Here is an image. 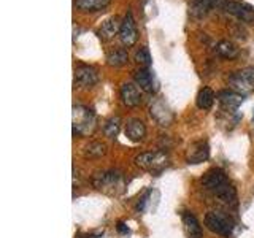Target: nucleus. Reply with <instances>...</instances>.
Wrapping results in <instances>:
<instances>
[{
	"instance_id": "nucleus-1",
	"label": "nucleus",
	"mask_w": 254,
	"mask_h": 238,
	"mask_svg": "<svg viewBox=\"0 0 254 238\" xmlns=\"http://www.w3.org/2000/svg\"><path fill=\"white\" fill-rule=\"evenodd\" d=\"M71 122H73V133L81 137H89L97 127V118L94 111L84 105H75L71 113Z\"/></svg>"
},
{
	"instance_id": "nucleus-2",
	"label": "nucleus",
	"mask_w": 254,
	"mask_h": 238,
	"mask_svg": "<svg viewBox=\"0 0 254 238\" xmlns=\"http://www.w3.org/2000/svg\"><path fill=\"white\" fill-rule=\"evenodd\" d=\"M133 162L141 170L148 172H159L169 164V156L165 151H148V153H141L133 159Z\"/></svg>"
},
{
	"instance_id": "nucleus-3",
	"label": "nucleus",
	"mask_w": 254,
	"mask_h": 238,
	"mask_svg": "<svg viewBox=\"0 0 254 238\" xmlns=\"http://www.w3.org/2000/svg\"><path fill=\"white\" fill-rule=\"evenodd\" d=\"M203 224L206 226V229L211 230L213 234H218L222 237H229L232 234L234 229V222L230 221L226 214H222L219 211H208L205 214Z\"/></svg>"
},
{
	"instance_id": "nucleus-4",
	"label": "nucleus",
	"mask_w": 254,
	"mask_h": 238,
	"mask_svg": "<svg viewBox=\"0 0 254 238\" xmlns=\"http://www.w3.org/2000/svg\"><path fill=\"white\" fill-rule=\"evenodd\" d=\"M229 86L238 94H250L254 91V67H246L229 76Z\"/></svg>"
},
{
	"instance_id": "nucleus-5",
	"label": "nucleus",
	"mask_w": 254,
	"mask_h": 238,
	"mask_svg": "<svg viewBox=\"0 0 254 238\" xmlns=\"http://www.w3.org/2000/svg\"><path fill=\"white\" fill-rule=\"evenodd\" d=\"M123 181V175L118 170H103V172H97L92 177L91 182L94 187H97L100 190H113L115 187H118Z\"/></svg>"
},
{
	"instance_id": "nucleus-6",
	"label": "nucleus",
	"mask_w": 254,
	"mask_h": 238,
	"mask_svg": "<svg viewBox=\"0 0 254 238\" xmlns=\"http://www.w3.org/2000/svg\"><path fill=\"white\" fill-rule=\"evenodd\" d=\"M119 40L124 46H133L138 40V30H137V24H135L133 14L132 11H127L124 19L121 22V30H119Z\"/></svg>"
},
{
	"instance_id": "nucleus-7",
	"label": "nucleus",
	"mask_w": 254,
	"mask_h": 238,
	"mask_svg": "<svg viewBox=\"0 0 254 238\" xmlns=\"http://www.w3.org/2000/svg\"><path fill=\"white\" fill-rule=\"evenodd\" d=\"M99 81V73L97 70L91 65H78L75 68V87L78 89H89V87L95 86Z\"/></svg>"
},
{
	"instance_id": "nucleus-8",
	"label": "nucleus",
	"mask_w": 254,
	"mask_h": 238,
	"mask_svg": "<svg viewBox=\"0 0 254 238\" xmlns=\"http://www.w3.org/2000/svg\"><path fill=\"white\" fill-rule=\"evenodd\" d=\"M227 0H190L189 2V13L197 19L205 18L210 11L216 8H224Z\"/></svg>"
},
{
	"instance_id": "nucleus-9",
	"label": "nucleus",
	"mask_w": 254,
	"mask_h": 238,
	"mask_svg": "<svg viewBox=\"0 0 254 238\" xmlns=\"http://www.w3.org/2000/svg\"><path fill=\"white\" fill-rule=\"evenodd\" d=\"M210 157V146L206 141H194L190 143L186 151V162L188 164H202Z\"/></svg>"
},
{
	"instance_id": "nucleus-10",
	"label": "nucleus",
	"mask_w": 254,
	"mask_h": 238,
	"mask_svg": "<svg viewBox=\"0 0 254 238\" xmlns=\"http://www.w3.org/2000/svg\"><path fill=\"white\" fill-rule=\"evenodd\" d=\"M119 97H121V102L126 107L135 108L141 103V91L133 83H123L121 89H119Z\"/></svg>"
},
{
	"instance_id": "nucleus-11",
	"label": "nucleus",
	"mask_w": 254,
	"mask_h": 238,
	"mask_svg": "<svg viewBox=\"0 0 254 238\" xmlns=\"http://www.w3.org/2000/svg\"><path fill=\"white\" fill-rule=\"evenodd\" d=\"M133 79H135V84L140 86V89H143L145 92L154 94L159 89V83L156 79V75L148 68H141V70L135 71Z\"/></svg>"
},
{
	"instance_id": "nucleus-12",
	"label": "nucleus",
	"mask_w": 254,
	"mask_h": 238,
	"mask_svg": "<svg viewBox=\"0 0 254 238\" xmlns=\"http://www.w3.org/2000/svg\"><path fill=\"white\" fill-rule=\"evenodd\" d=\"M149 115L159 125H164V127L170 125V122L173 121V113L169 110V107H167L162 100H157V99L151 102Z\"/></svg>"
},
{
	"instance_id": "nucleus-13",
	"label": "nucleus",
	"mask_w": 254,
	"mask_h": 238,
	"mask_svg": "<svg viewBox=\"0 0 254 238\" xmlns=\"http://www.w3.org/2000/svg\"><path fill=\"white\" fill-rule=\"evenodd\" d=\"M227 181H229L227 175L221 169H210L206 173H203V177L200 178V184L203 189L213 192V190H216L219 186L226 184Z\"/></svg>"
},
{
	"instance_id": "nucleus-14",
	"label": "nucleus",
	"mask_w": 254,
	"mask_h": 238,
	"mask_svg": "<svg viewBox=\"0 0 254 238\" xmlns=\"http://www.w3.org/2000/svg\"><path fill=\"white\" fill-rule=\"evenodd\" d=\"M224 10L235 16L237 19H240L243 22H248V24H254V8L248 6V5H242L238 2H227Z\"/></svg>"
},
{
	"instance_id": "nucleus-15",
	"label": "nucleus",
	"mask_w": 254,
	"mask_h": 238,
	"mask_svg": "<svg viewBox=\"0 0 254 238\" xmlns=\"http://www.w3.org/2000/svg\"><path fill=\"white\" fill-rule=\"evenodd\" d=\"M119 30H121V22H119V18L118 16H111V18H108L105 22L102 24V27L97 30V35L102 42H110V40L115 38V35L119 34Z\"/></svg>"
},
{
	"instance_id": "nucleus-16",
	"label": "nucleus",
	"mask_w": 254,
	"mask_h": 238,
	"mask_svg": "<svg viewBox=\"0 0 254 238\" xmlns=\"http://www.w3.org/2000/svg\"><path fill=\"white\" fill-rule=\"evenodd\" d=\"M126 137L129 138L130 141H141L143 138L146 137V125L141 119L133 118L130 121H127L126 124Z\"/></svg>"
},
{
	"instance_id": "nucleus-17",
	"label": "nucleus",
	"mask_w": 254,
	"mask_h": 238,
	"mask_svg": "<svg viewBox=\"0 0 254 238\" xmlns=\"http://www.w3.org/2000/svg\"><path fill=\"white\" fill-rule=\"evenodd\" d=\"M216 99L219 100L222 108L227 110V111H232V110H237L242 105L243 95L235 92V91H221V92H218Z\"/></svg>"
},
{
	"instance_id": "nucleus-18",
	"label": "nucleus",
	"mask_w": 254,
	"mask_h": 238,
	"mask_svg": "<svg viewBox=\"0 0 254 238\" xmlns=\"http://www.w3.org/2000/svg\"><path fill=\"white\" fill-rule=\"evenodd\" d=\"M183 226H185V232L188 238H202L203 232H202V226L200 222L197 221V218L192 213H183Z\"/></svg>"
},
{
	"instance_id": "nucleus-19",
	"label": "nucleus",
	"mask_w": 254,
	"mask_h": 238,
	"mask_svg": "<svg viewBox=\"0 0 254 238\" xmlns=\"http://www.w3.org/2000/svg\"><path fill=\"white\" fill-rule=\"evenodd\" d=\"M214 197L218 198L219 202L226 203V205H237V190L235 187L230 184V181H227L226 184L219 186L216 190L211 192Z\"/></svg>"
},
{
	"instance_id": "nucleus-20",
	"label": "nucleus",
	"mask_w": 254,
	"mask_h": 238,
	"mask_svg": "<svg viewBox=\"0 0 254 238\" xmlns=\"http://www.w3.org/2000/svg\"><path fill=\"white\" fill-rule=\"evenodd\" d=\"M111 0H76V6L84 13H94L107 8Z\"/></svg>"
},
{
	"instance_id": "nucleus-21",
	"label": "nucleus",
	"mask_w": 254,
	"mask_h": 238,
	"mask_svg": "<svg viewBox=\"0 0 254 238\" xmlns=\"http://www.w3.org/2000/svg\"><path fill=\"white\" fill-rule=\"evenodd\" d=\"M107 154V145L102 141H91L83 149L84 159H100Z\"/></svg>"
},
{
	"instance_id": "nucleus-22",
	"label": "nucleus",
	"mask_w": 254,
	"mask_h": 238,
	"mask_svg": "<svg viewBox=\"0 0 254 238\" xmlns=\"http://www.w3.org/2000/svg\"><path fill=\"white\" fill-rule=\"evenodd\" d=\"M216 53L221 56L222 59H235L238 56V48L229 42V40H221V42L216 45Z\"/></svg>"
},
{
	"instance_id": "nucleus-23",
	"label": "nucleus",
	"mask_w": 254,
	"mask_h": 238,
	"mask_svg": "<svg viewBox=\"0 0 254 238\" xmlns=\"http://www.w3.org/2000/svg\"><path fill=\"white\" fill-rule=\"evenodd\" d=\"M129 60V54H127V50L124 48H118V50L111 51L107 58V63L110 67H123Z\"/></svg>"
},
{
	"instance_id": "nucleus-24",
	"label": "nucleus",
	"mask_w": 254,
	"mask_h": 238,
	"mask_svg": "<svg viewBox=\"0 0 254 238\" xmlns=\"http://www.w3.org/2000/svg\"><path fill=\"white\" fill-rule=\"evenodd\" d=\"M195 103L200 110H210L214 103V92L210 89V87H203V89L198 91Z\"/></svg>"
},
{
	"instance_id": "nucleus-25",
	"label": "nucleus",
	"mask_w": 254,
	"mask_h": 238,
	"mask_svg": "<svg viewBox=\"0 0 254 238\" xmlns=\"http://www.w3.org/2000/svg\"><path fill=\"white\" fill-rule=\"evenodd\" d=\"M103 133H105V137L108 138H115L116 135L121 130V118L119 116H111L108 118L105 122H103Z\"/></svg>"
},
{
	"instance_id": "nucleus-26",
	"label": "nucleus",
	"mask_w": 254,
	"mask_h": 238,
	"mask_svg": "<svg viewBox=\"0 0 254 238\" xmlns=\"http://www.w3.org/2000/svg\"><path fill=\"white\" fill-rule=\"evenodd\" d=\"M135 62L138 63L141 67H149L153 59H151V54H149V50L146 46H140L137 51H135Z\"/></svg>"
},
{
	"instance_id": "nucleus-27",
	"label": "nucleus",
	"mask_w": 254,
	"mask_h": 238,
	"mask_svg": "<svg viewBox=\"0 0 254 238\" xmlns=\"http://www.w3.org/2000/svg\"><path fill=\"white\" fill-rule=\"evenodd\" d=\"M148 195H149V192H146L145 195H143V197L140 198V202L137 203V210H138V211H143V210H145V203H146Z\"/></svg>"
},
{
	"instance_id": "nucleus-28",
	"label": "nucleus",
	"mask_w": 254,
	"mask_h": 238,
	"mask_svg": "<svg viewBox=\"0 0 254 238\" xmlns=\"http://www.w3.org/2000/svg\"><path fill=\"white\" fill-rule=\"evenodd\" d=\"M116 229H118V232H119V234H127V232H129V229H127V226L124 224L123 221H119V222H118Z\"/></svg>"
},
{
	"instance_id": "nucleus-29",
	"label": "nucleus",
	"mask_w": 254,
	"mask_h": 238,
	"mask_svg": "<svg viewBox=\"0 0 254 238\" xmlns=\"http://www.w3.org/2000/svg\"><path fill=\"white\" fill-rule=\"evenodd\" d=\"M253 121H254V118H253Z\"/></svg>"
}]
</instances>
